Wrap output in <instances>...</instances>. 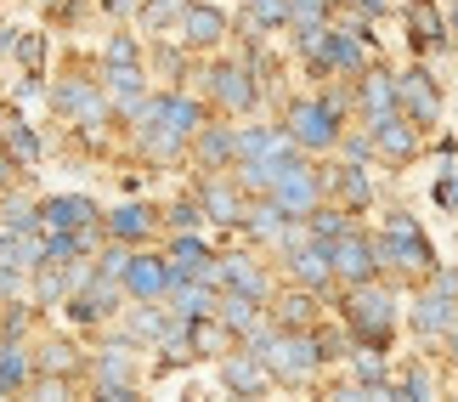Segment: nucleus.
<instances>
[{
  "mask_svg": "<svg viewBox=\"0 0 458 402\" xmlns=\"http://www.w3.org/2000/svg\"><path fill=\"white\" fill-rule=\"evenodd\" d=\"M243 346H250V352L267 363V374L284 380V386H301L317 363H323V352H317V335H306V329H267V323H260Z\"/></svg>",
  "mask_w": 458,
  "mask_h": 402,
  "instance_id": "nucleus-1",
  "label": "nucleus"
},
{
  "mask_svg": "<svg viewBox=\"0 0 458 402\" xmlns=\"http://www.w3.org/2000/svg\"><path fill=\"white\" fill-rule=\"evenodd\" d=\"M379 250V267H402V272H436V250L425 238V227H419L408 210H391V221H385V233L374 238Z\"/></svg>",
  "mask_w": 458,
  "mask_h": 402,
  "instance_id": "nucleus-2",
  "label": "nucleus"
},
{
  "mask_svg": "<svg viewBox=\"0 0 458 402\" xmlns=\"http://www.w3.org/2000/svg\"><path fill=\"white\" fill-rule=\"evenodd\" d=\"M391 323H396V301H391V289H379L374 278L351 284V295H345V329H351V335L379 352V346L391 340Z\"/></svg>",
  "mask_w": 458,
  "mask_h": 402,
  "instance_id": "nucleus-3",
  "label": "nucleus"
},
{
  "mask_svg": "<svg viewBox=\"0 0 458 402\" xmlns=\"http://www.w3.org/2000/svg\"><path fill=\"white\" fill-rule=\"evenodd\" d=\"M284 131L294 136V148H306V153H323L340 142V114L328 108L323 97H301V102H289V119H284Z\"/></svg>",
  "mask_w": 458,
  "mask_h": 402,
  "instance_id": "nucleus-4",
  "label": "nucleus"
},
{
  "mask_svg": "<svg viewBox=\"0 0 458 402\" xmlns=\"http://www.w3.org/2000/svg\"><path fill=\"white\" fill-rule=\"evenodd\" d=\"M267 199H277L294 221H306L311 210H317V199H323V176H317L306 159H289L284 170H277V182H272V193H267Z\"/></svg>",
  "mask_w": 458,
  "mask_h": 402,
  "instance_id": "nucleus-5",
  "label": "nucleus"
},
{
  "mask_svg": "<svg viewBox=\"0 0 458 402\" xmlns=\"http://www.w3.org/2000/svg\"><path fill=\"white\" fill-rule=\"evenodd\" d=\"M328 255H334V278H340V284H362V278H374V272H379V250H374V238L357 233V227L334 238V244H328Z\"/></svg>",
  "mask_w": 458,
  "mask_h": 402,
  "instance_id": "nucleus-6",
  "label": "nucleus"
},
{
  "mask_svg": "<svg viewBox=\"0 0 458 402\" xmlns=\"http://www.w3.org/2000/svg\"><path fill=\"white\" fill-rule=\"evenodd\" d=\"M396 108L413 119V125H436L442 119V91H436V80L425 68H408V74H396Z\"/></svg>",
  "mask_w": 458,
  "mask_h": 402,
  "instance_id": "nucleus-7",
  "label": "nucleus"
},
{
  "mask_svg": "<svg viewBox=\"0 0 458 402\" xmlns=\"http://www.w3.org/2000/svg\"><path fill=\"white\" fill-rule=\"evenodd\" d=\"M311 63L334 68V74H362V68H368V34L362 29H328Z\"/></svg>",
  "mask_w": 458,
  "mask_h": 402,
  "instance_id": "nucleus-8",
  "label": "nucleus"
},
{
  "mask_svg": "<svg viewBox=\"0 0 458 402\" xmlns=\"http://www.w3.org/2000/svg\"><path fill=\"white\" fill-rule=\"evenodd\" d=\"M368 136H374V148L385 153V159H413V153H419V125L402 108L368 119Z\"/></svg>",
  "mask_w": 458,
  "mask_h": 402,
  "instance_id": "nucleus-9",
  "label": "nucleus"
},
{
  "mask_svg": "<svg viewBox=\"0 0 458 402\" xmlns=\"http://www.w3.org/2000/svg\"><path fill=\"white\" fill-rule=\"evenodd\" d=\"M289 272H294V284H306V289H323L328 278H334V255H328V244L323 238H294L289 244Z\"/></svg>",
  "mask_w": 458,
  "mask_h": 402,
  "instance_id": "nucleus-10",
  "label": "nucleus"
},
{
  "mask_svg": "<svg viewBox=\"0 0 458 402\" xmlns=\"http://www.w3.org/2000/svg\"><path fill=\"white\" fill-rule=\"evenodd\" d=\"M136 301H158V295H170V261H153V255H131V267H125V278H119Z\"/></svg>",
  "mask_w": 458,
  "mask_h": 402,
  "instance_id": "nucleus-11",
  "label": "nucleus"
},
{
  "mask_svg": "<svg viewBox=\"0 0 458 402\" xmlns=\"http://www.w3.org/2000/svg\"><path fill=\"white\" fill-rule=\"evenodd\" d=\"M209 91H216V102L233 108V114L255 108V80H250V68H238V63H221L216 74H209Z\"/></svg>",
  "mask_w": 458,
  "mask_h": 402,
  "instance_id": "nucleus-12",
  "label": "nucleus"
},
{
  "mask_svg": "<svg viewBox=\"0 0 458 402\" xmlns=\"http://www.w3.org/2000/svg\"><path fill=\"white\" fill-rule=\"evenodd\" d=\"M238 159H294V136L289 131H238Z\"/></svg>",
  "mask_w": 458,
  "mask_h": 402,
  "instance_id": "nucleus-13",
  "label": "nucleus"
},
{
  "mask_svg": "<svg viewBox=\"0 0 458 402\" xmlns=\"http://www.w3.org/2000/svg\"><path fill=\"white\" fill-rule=\"evenodd\" d=\"M199 204H204V216L221 221V227L243 221V187H238V182H204V187H199Z\"/></svg>",
  "mask_w": 458,
  "mask_h": 402,
  "instance_id": "nucleus-14",
  "label": "nucleus"
},
{
  "mask_svg": "<svg viewBox=\"0 0 458 402\" xmlns=\"http://www.w3.org/2000/svg\"><path fill=\"white\" fill-rule=\"evenodd\" d=\"M216 312H221L226 335H243V340H250L255 329H260V301H255V295H243V289H226L221 301H216Z\"/></svg>",
  "mask_w": 458,
  "mask_h": 402,
  "instance_id": "nucleus-15",
  "label": "nucleus"
},
{
  "mask_svg": "<svg viewBox=\"0 0 458 402\" xmlns=\"http://www.w3.org/2000/svg\"><path fill=\"white\" fill-rule=\"evenodd\" d=\"M221 380H226V391H238V397H260L267 391V363H260L255 352H243V357H226L221 363Z\"/></svg>",
  "mask_w": 458,
  "mask_h": 402,
  "instance_id": "nucleus-16",
  "label": "nucleus"
},
{
  "mask_svg": "<svg viewBox=\"0 0 458 402\" xmlns=\"http://www.w3.org/2000/svg\"><path fill=\"white\" fill-rule=\"evenodd\" d=\"M40 221H46V233H74V227H91L97 221V204L80 199V193H68V199H51L40 210Z\"/></svg>",
  "mask_w": 458,
  "mask_h": 402,
  "instance_id": "nucleus-17",
  "label": "nucleus"
},
{
  "mask_svg": "<svg viewBox=\"0 0 458 402\" xmlns=\"http://www.w3.org/2000/svg\"><path fill=\"white\" fill-rule=\"evenodd\" d=\"M216 284H221V289H243V295H255V301H267V272H260L250 255H226L221 267H216Z\"/></svg>",
  "mask_w": 458,
  "mask_h": 402,
  "instance_id": "nucleus-18",
  "label": "nucleus"
},
{
  "mask_svg": "<svg viewBox=\"0 0 458 402\" xmlns=\"http://www.w3.org/2000/svg\"><path fill=\"white\" fill-rule=\"evenodd\" d=\"M357 102H362L368 119L391 114V108H396V74H385V68H368L362 85H357Z\"/></svg>",
  "mask_w": 458,
  "mask_h": 402,
  "instance_id": "nucleus-19",
  "label": "nucleus"
},
{
  "mask_svg": "<svg viewBox=\"0 0 458 402\" xmlns=\"http://www.w3.org/2000/svg\"><path fill=\"white\" fill-rule=\"evenodd\" d=\"M153 119L158 125H170L175 136H192L204 125V114H199V102L192 97H153Z\"/></svg>",
  "mask_w": 458,
  "mask_h": 402,
  "instance_id": "nucleus-20",
  "label": "nucleus"
},
{
  "mask_svg": "<svg viewBox=\"0 0 458 402\" xmlns=\"http://www.w3.org/2000/svg\"><path fill=\"white\" fill-rule=\"evenodd\" d=\"M221 34H226V17L216 6H187V17H182V40L187 46H216Z\"/></svg>",
  "mask_w": 458,
  "mask_h": 402,
  "instance_id": "nucleus-21",
  "label": "nucleus"
},
{
  "mask_svg": "<svg viewBox=\"0 0 458 402\" xmlns=\"http://www.w3.org/2000/svg\"><path fill=\"white\" fill-rule=\"evenodd\" d=\"M57 108H68L80 125H97V119H102V97H97V85L74 80V85H63V91H57Z\"/></svg>",
  "mask_w": 458,
  "mask_h": 402,
  "instance_id": "nucleus-22",
  "label": "nucleus"
},
{
  "mask_svg": "<svg viewBox=\"0 0 458 402\" xmlns=\"http://www.w3.org/2000/svg\"><path fill=\"white\" fill-rule=\"evenodd\" d=\"M199 159H204V165L238 159V131H226V125H199Z\"/></svg>",
  "mask_w": 458,
  "mask_h": 402,
  "instance_id": "nucleus-23",
  "label": "nucleus"
},
{
  "mask_svg": "<svg viewBox=\"0 0 458 402\" xmlns=\"http://www.w3.org/2000/svg\"><path fill=\"white\" fill-rule=\"evenodd\" d=\"M408 23H413V46H425V51L447 40V23L436 17V6H425V0H413V6H408Z\"/></svg>",
  "mask_w": 458,
  "mask_h": 402,
  "instance_id": "nucleus-24",
  "label": "nucleus"
},
{
  "mask_svg": "<svg viewBox=\"0 0 458 402\" xmlns=\"http://www.w3.org/2000/svg\"><path fill=\"white\" fill-rule=\"evenodd\" d=\"M108 233H114V238H125V244L148 238V233H153V210H142V204H125V210H114V216H108Z\"/></svg>",
  "mask_w": 458,
  "mask_h": 402,
  "instance_id": "nucleus-25",
  "label": "nucleus"
},
{
  "mask_svg": "<svg viewBox=\"0 0 458 402\" xmlns=\"http://www.w3.org/2000/svg\"><path fill=\"white\" fill-rule=\"evenodd\" d=\"M317 318V295L301 284L294 295H284V301H277V329H306Z\"/></svg>",
  "mask_w": 458,
  "mask_h": 402,
  "instance_id": "nucleus-26",
  "label": "nucleus"
},
{
  "mask_svg": "<svg viewBox=\"0 0 458 402\" xmlns=\"http://www.w3.org/2000/svg\"><path fill=\"white\" fill-rule=\"evenodd\" d=\"M306 233H311V238H323V244H334L340 233H351V216H345L340 204H334V210H328V204H317L311 216H306Z\"/></svg>",
  "mask_w": 458,
  "mask_h": 402,
  "instance_id": "nucleus-27",
  "label": "nucleus"
},
{
  "mask_svg": "<svg viewBox=\"0 0 458 402\" xmlns=\"http://www.w3.org/2000/svg\"><path fill=\"white\" fill-rule=\"evenodd\" d=\"M108 91L125 102V108H131V102H142V68H136V63H114L108 68Z\"/></svg>",
  "mask_w": 458,
  "mask_h": 402,
  "instance_id": "nucleus-28",
  "label": "nucleus"
},
{
  "mask_svg": "<svg viewBox=\"0 0 458 402\" xmlns=\"http://www.w3.org/2000/svg\"><path fill=\"white\" fill-rule=\"evenodd\" d=\"M192 0H142V23L148 29H182Z\"/></svg>",
  "mask_w": 458,
  "mask_h": 402,
  "instance_id": "nucleus-29",
  "label": "nucleus"
},
{
  "mask_svg": "<svg viewBox=\"0 0 458 402\" xmlns=\"http://www.w3.org/2000/svg\"><path fill=\"white\" fill-rule=\"evenodd\" d=\"M334 187H340V199L351 204V210H362L368 199H374V187H368V176L357 165H345V170H334Z\"/></svg>",
  "mask_w": 458,
  "mask_h": 402,
  "instance_id": "nucleus-30",
  "label": "nucleus"
},
{
  "mask_svg": "<svg viewBox=\"0 0 458 402\" xmlns=\"http://www.w3.org/2000/svg\"><path fill=\"white\" fill-rule=\"evenodd\" d=\"M23 380H29V363H23V352L0 340V397H12L17 386H23Z\"/></svg>",
  "mask_w": 458,
  "mask_h": 402,
  "instance_id": "nucleus-31",
  "label": "nucleus"
},
{
  "mask_svg": "<svg viewBox=\"0 0 458 402\" xmlns=\"http://www.w3.org/2000/svg\"><path fill=\"white\" fill-rule=\"evenodd\" d=\"M34 261H40V244H34V238L0 233V267H34Z\"/></svg>",
  "mask_w": 458,
  "mask_h": 402,
  "instance_id": "nucleus-32",
  "label": "nucleus"
},
{
  "mask_svg": "<svg viewBox=\"0 0 458 402\" xmlns=\"http://www.w3.org/2000/svg\"><path fill=\"white\" fill-rule=\"evenodd\" d=\"M250 17L260 29H277V23H289V0H250Z\"/></svg>",
  "mask_w": 458,
  "mask_h": 402,
  "instance_id": "nucleus-33",
  "label": "nucleus"
},
{
  "mask_svg": "<svg viewBox=\"0 0 458 402\" xmlns=\"http://www.w3.org/2000/svg\"><path fill=\"white\" fill-rule=\"evenodd\" d=\"M430 391H436V386H430V374H425V369H408V374L396 380V397H408V402H425Z\"/></svg>",
  "mask_w": 458,
  "mask_h": 402,
  "instance_id": "nucleus-34",
  "label": "nucleus"
},
{
  "mask_svg": "<svg viewBox=\"0 0 458 402\" xmlns=\"http://www.w3.org/2000/svg\"><path fill=\"white\" fill-rule=\"evenodd\" d=\"M68 374V369H74V346H63V340H51L46 346V357H40V374Z\"/></svg>",
  "mask_w": 458,
  "mask_h": 402,
  "instance_id": "nucleus-35",
  "label": "nucleus"
},
{
  "mask_svg": "<svg viewBox=\"0 0 458 402\" xmlns=\"http://www.w3.org/2000/svg\"><path fill=\"white\" fill-rule=\"evenodd\" d=\"M125 267H131V255H119V250H102V261H97V278H102V284H114V278H125Z\"/></svg>",
  "mask_w": 458,
  "mask_h": 402,
  "instance_id": "nucleus-36",
  "label": "nucleus"
},
{
  "mask_svg": "<svg viewBox=\"0 0 458 402\" xmlns=\"http://www.w3.org/2000/svg\"><path fill=\"white\" fill-rule=\"evenodd\" d=\"M436 204H442L447 216H458V170H447V176L436 182Z\"/></svg>",
  "mask_w": 458,
  "mask_h": 402,
  "instance_id": "nucleus-37",
  "label": "nucleus"
},
{
  "mask_svg": "<svg viewBox=\"0 0 458 402\" xmlns=\"http://www.w3.org/2000/svg\"><path fill=\"white\" fill-rule=\"evenodd\" d=\"M6 142H12V153H23V159H34V153H40V142H34V131H29V125H17Z\"/></svg>",
  "mask_w": 458,
  "mask_h": 402,
  "instance_id": "nucleus-38",
  "label": "nucleus"
},
{
  "mask_svg": "<svg viewBox=\"0 0 458 402\" xmlns=\"http://www.w3.org/2000/svg\"><path fill=\"white\" fill-rule=\"evenodd\" d=\"M199 216H204V204H199V210H192V204H175V210H170V221H175V227H182V233H187V227H192V221H199Z\"/></svg>",
  "mask_w": 458,
  "mask_h": 402,
  "instance_id": "nucleus-39",
  "label": "nucleus"
},
{
  "mask_svg": "<svg viewBox=\"0 0 458 402\" xmlns=\"http://www.w3.org/2000/svg\"><path fill=\"white\" fill-rule=\"evenodd\" d=\"M108 63H136V46L131 40H114L108 46Z\"/></svg>",
  "mask_w": 458,
  "mask_h": 402,
  "instance_id": "nucleus-40",
  "label": "nucleus"
},
{
  "mask_svg": "<svg viewBox=\"0 0 458 402\" xmlns=\"http://www.w3.org/2000/svg\"><path fill=\"white\" fill-rule=\"evenodd\" d=\"M345 153H351V159H368V153H374V136H351Z\"/></svg>",
  "mask_w": 458,
  "mask_h": 402,
  "instance_id": "nucleus-41",
  "label": "nucleus"
},
{
  "mask_svg": "<svg viewBox=\"0 0 458 402\" xmlns=\"http://www.w3.org/2000/svg\"><path fill=\"white\" fill-rule=\"evenodd\" d=\"M453 29H458V6H453Z\"/></svg>",
  "mask_w": 458,
  "mask_h": 402,
  "instance_id": "nucleus-42",
  "label": "nucleus"
}]
</instances>
